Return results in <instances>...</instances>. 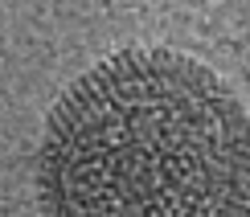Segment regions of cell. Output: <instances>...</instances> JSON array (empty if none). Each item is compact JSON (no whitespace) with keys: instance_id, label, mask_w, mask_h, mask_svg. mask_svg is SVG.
<instances>
[{"instance_id":"cell-1","label":"cell","mask_w":250,"mask_h":217,"mask_svg":"<svg viewBox=\"0 0 250 217\" xmlns=\"http://www.w3.org/2000/svg\"><path fill=\"white\" fill-rule=\"evenodd\" d=\"M37 189L45 217H250V115L205 61L123 49L54 107Z\"/></svg>"}]
</instances>
